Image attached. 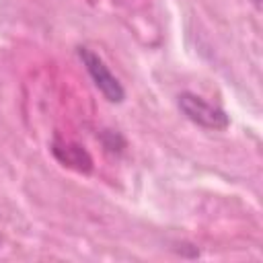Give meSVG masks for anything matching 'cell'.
I'll return each instance as SVG.
<instances>
[{"label": "cell", "instance_id": "cell-1", "mask_svg": "<svg viewBox=\"0 0 263 263\" xmlns=\"http://www.w3.org/2000/svg\"><path fill=\"white\" fill-rule=\"evenodd\" d=\"M177 105H179L181 113L191 123H195L199 127L220 132V129H226L230 125V117L222 107L208 103L205 99H201L195 92H181L177 97Z\"/></svg>", "mask_w": 263, "mask_h": 263}, {"label": "cell", "instance_id": "cell-3", "mask_svg": "<svg viewBox=\"0 0 263 263\" xmlns=\"http://www.w3.org/2000/svg\"><path fill=\"white\" fill-rule=\"evenodd\" d=\"M51 154L55 156V160L68 168H74L78 173H90L92 171V158L86 152L84 146L70 142V140H62L60 136L53 138L51 142Z\"/></svg>", "mask_w": 263, "mask_h": 263}, {"label": "cell", "instance_id": "cell-4", "mask_svg": "<svg viewBox=\"0 0 263 263\" xmlns=\"http://www.w3.org/2000/svg\"><path fill=\"white\" fill-rule=\"evenodd\" d=\"M251 2H253L255 6H261V0H251Z\"/></svg>", "mask_w": 263, "mask_h": 263}, {"label": "cell", "instance_id": "cell-2", "mask_svg": "<svg viewBox=\"0 0 263 263\" xmlns=\"http://www.w3.org/2000/svg\"><path fill=\"white\" fill-rule=\"evenodd\" d=\"M78 58L84 66V70L88 72L92 84L99 88V92L109 101V103H123L125 99V88L121 86V82L115 78V74L109 70V66L103 62V58L99 53H95L88 47H78Z\"/></svg>", "mask_w": 263, "mask_h": 263}]
</instances>
